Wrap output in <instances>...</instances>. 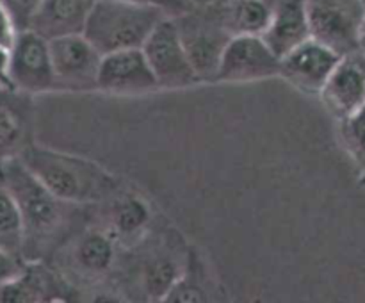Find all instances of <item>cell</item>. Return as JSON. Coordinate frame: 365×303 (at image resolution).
<instances>
[{
	"label": "cell",
	"mask_w": 365,
	"mask_h": 303,
	"mask_svg": "<svg viewBox=\"0 0 365 303\" xmlns=\"http://www.w3.org/2000/svg\"><path fill=\"white\" fill-rule=\"evenodd\" d=\"M191 7H216V6H225L230 0H187Z\"/></svg>",
	"instance_id": "28"
},
{
	"label": "cell",
	"mask_w": 365,
	"mask_h": 303,
	"mask_svg": "<svg viewBox=\"0 0 365 303\" xmlns=\"http://www.w3.org/2000/svg\"><path fill=\"white\" fill-rule=\"evenodd\" d=\"M18 32L20 31H18L9 9H7V7L4 6L2 0H0V45L6 46V48H11V45H13L14 39H16Z\"/></svg>",
	"instance_id": "24"
},
{
	"label": "cell",
	"mask_w": 365,
	"mask_h": 303,
	"mask_svg": "<svg viewBox=\"0 0 365 303\" xmlns=\"http://www.w3.org/2000/svg\"><path fill=\"white\" fill-rule=\"evenodd\" d=\"M339 123L342 146L365 180V106Z\"/></svg>",
	"instance_id": "22"
},
{
	"label": "cell",
	"mask_w": 365,
	"mask_h": 303,
	"mask_svg": "<svg viewBox=\"0 0 365 303\" xmlns=\"http://www.w3.org/2000/svg\"><path fill=\"white\" fill-rule=\"evenodd\" d=\"M152 207L148 205L143 196L134 192H118L114 198L109 200V210H107V232H110L116 242L125 246L138 245L148 234L152 225Z\"/></svg>",
	"instance_id": "16"
},
{
	"label": "cell",
	"mask_w": 365,
	"mask_h": 303,
	"mask_svg": "<svg viewBox=\"0 0 365 303\" xmlns=\"http://www.w3.org/2000/svg\"><path fill=\"white\" fill-rule=\"evenodd\" d=\"M9 86L29 96L57 91L50 39L32 29H24L9 48Z\"/></svg>",
	"instance_id": "5"
},
{
	"label": "cell",
	"mask_w": 365,
	"mask_h": 303,
	"mask_svg": "<svg viewBox=\"0 0 365 303\" xmlns=\"http://www.w3.org/2000/svg\"><path fill=\"white\" fill-rule=\"evenodd\" d=\"M0 173L16 200L24 221V259L45 260L70 234L81 205L64 202L48 191L20 157L0 163Z\"/></svg>",
	"instance_id": "1"
},
{
	"label": "cell",
	"mask_w": 365,
	"mask_h": 303,
	"mask_svg": "<svg viewBox=\"0 0 365 303\" xmlns=\"http://www.w3.org/2000/svg\"><path fill=\"white\" fill-rule=\"evenodd\" d=\"M160 86L143 48L118 50L102 56L98 91L113 96H145Z\"/></svg>",
	"instance_id": "10"
},
{
	"label": "cell",
	"mask_w": 365,
	"mask_h": 303,
	"mask_svg": "<svg viewBox=\"0 0 365 303\" xmlns=\"http://www.w3.org/2000/svg\"><path fill=\"white\" fill-rule=\"evenodd\" d=\"M168 14L163 7L132 0H93L82 34L102 56L141 48Z\"/></svg>",
	"instance_id": "3"
},
{
	"label": "cell",
	"mask_w": 365,
	"mask_h": 303,
	"mask_svg": "<svg viewBox=\"0 0 365 303\" xmlns=\"http://www.w3.org/2000/svg\"><path fill=\"white\" fill-rule=\"evenodd\" d=\"M341 59L342 56L334 48L309 38L280 57V77L305 95L319 96Z\"/></svg>",
	"instance_id": "11"
},
{
	"label": "cell",
	"mask_w": 365,
	"mask_h": 303,
	"mask_svg": "<svg viewBox=\"0 0 365 303\" xmlns=\"http://www.w3.org/2000/svg\"><path fill=\"white\" fill-rule=\"evenodd\" d=\"M7 68H9V48L0 45V88L11 89L9 77H7Z\"/></svg>",
	"instance_id": "27"
},
{
	"label": "cell",
	"mask_w": 365,
	"mask_h": 303,
	"mask_svg": "<svg viewBox=\"0 0 365 303\" xmlns=\"http://www.w3.org/2000/svg\"><path fill=\"white\" fill-rule=\"evenodd\" d=\"M141 48L160 89H185L202 82L189 59L175 16L164 18Z\"/></svg>",
	"instance_id": "7"
},
{
	"label": "cell",
	"mask_w": 365,
	"mask_h": 303,
	"mask_svg": "<svg viewBox=\"0 0 365 303\" xmlns=\"http://www.w3.org/2000/svg\"><path fill=\"white\" fill-rule=\"evenodd\" d=\"M57 91H98L102 53L82 32L50 39Z\"/></svg>",
	"instance_id": "8"
},
{
	"label": "cell",
	"mask_w": 365,
	"mask_h": 303,
	"mask_svg": "<svg viewBox=\"0 0 365 303\" xmlns=\"http://www.w3.org/2000/svg\"><path fill=\"white\" fill-rule=\"evenodd\" d=\"M262 38L278 57L312 38L305 0H274L271 21Z\"/></svg>",
	"instance_id": "15"
},
{
	"label": "cell",
	"mask_w": 365,
	"mask_h": 303,
	"mask_svg": "<svg viewBox=\"0 0 365 303\" xmlns=\"http://www.w3.org/2000/svg\"><path fill=\"white\" fill-rule=\"evenodd\" d=\"M0 250L24 259V221L16 200L7 188L2 173H0Z\"/></svg>",
	"instance_id": "21"
},
{
	"label": "cell",
	"mask_w": 365,
	"mask_h": 303,
	"mask_svg": "<svg viewBox=\"0 0 365 303\" xmlns=\"http://www.w3.org/2000/svg\"><path fill=\"white\" fill-rule=\"evenodd\" d=\"M4 6L9 9L18 31L31 27V21L34 18L36 11L39 9L43 0H2Z\"/></svg>",
	"instance_id": "23"
},
{
	"label": "cell",
	"mask_w": 365,
	"mask_h": 303,
	"mask_svg": "<svg viewBox=\"0 0 365 303\" xmlns=\"http://www.w3.org/2000/svg\"><path fill=\"white\" fill-rule=\"evenodd\" d=\"M359 52L365 56V16L362 21V27H360V41H359Z\"/></svg>",
	"instance_id": "29"
},
{
	"label": "cell",
	"mask_w": 365,
	"mask_h": 303,
	"mask_svg": "<svg viewBox=\"0 0 365 303\" xmlns=\"http://www.w3.org/2000/svg\"><path fill=\"white\" fill-rule=\"evenodd\" d=\"M116 239L106 228H88L73 242V269L86 277L98 278L109 273L116 260Z\"/></svg>",
	"instance_id": "18"
},
{
	"label": "cell",
	"mask_w": 365,
	"mask_h": 303,
	"mask_svg": "<svg viewBox=\"0 0 365 303\" xmlns=\"http://www.w3.org/2000/svg\"><path fill=\"white\" fill-rule=\"evenodd\" d=\"M187 56L202 82H216L221 57L232 39L221 13L216 7H189L175 16Z\"/></svg>",
	"instance_id": "4"
},
{
	"label": "cell",
	"mask_w": 365,
	"mask_h": 303,
	"mask_svg": "<svg viewBox=\"0 0 365 303\" xmlns=\"http://www.w3.org/2000/svg\"><path fill=\"white\" fill-rule=\"evenodd\" d=\"M187 260L182 262L175 253L157 252L148 255L143 262L141 289L150 302H166L168 294L184 277Z\"/></svg>",
	"instance_id": "19"
},
{
	"label": "cell",
	"mask_w": 365,
	"mask_h": 303,
	"mask_svg": "<svg viewBox=\"0 0 365 303\" xmlns=\"http://www.w3.org/2000/svg\"><path fill=\"white\" fill-rule=\"evenodd\" d=\"M132 2H143V4H153V6H159L166 11L171 16H177V14L187 11L189 2L187 0H132Z\"/></svg>",
	"instance_id": "26"
},
{
	"label": "cell",
	"mask_w": 365,
	"mask_h": 303,
	"mask_svg": "<svg viewBox=\"0 0 365 303\" xmlns=\"http://www.w3.org/2000/svg\"><path fill=\"white\" fill-rule=\"evenodd\" d=\"M21 163L48 191L75 205L106 203L121 191V178L102 164L32 141Z\"/></svg>",
	"instance_id": "2"
},
{
	"label": "cell",
	"mask_w": 365,
	"mask_h": 303,
	"mask_svg": "<svg viewBox=\"0 0 365 303\" xmlns=\"http://www.w3.org/2000/svg\"><path fill=\"white\" fill-rule=\"evenodd\" d=\"M93 0H43L31 21L32 31L46 39L84 31Z\"/></svg>",
	"instance_id": "17"
},
{
	"label": "cell",
	"mask_w": 365,
	"mask_h": 303,
	"mask_svg": "<svg viewBox=\"0 0 365 303\" xmlns=\"http://www.w3.org/2000/svg\"><path fill=\"white\" fill-rule=\"evenodd\" d=\"M25 266V260L21 257L13 255V253H7L4 250H0V285L4 282H7L9 278H13L14 274L20 273Z\"/></svg>",
	"instance_id": "25"
},
{
	"label": "cell",
	"mask_w": 365,
	"mask_h": 303,
	"mask_svg": "<svg viewBox=\"0 0 365 303\" xmlns=\"http://www.w3.org/2000/svg\"><path fill=\"white\" fill-rule=\"evenodd\" d=\"M310 34L341 56L359 52L365 16L362 0H305Z\"/></svg>",
	"instance_id": "6"
},
{
	"label": "cell",
	"mask_w": 365,
	"mask_h": 303,
	"mask_svg": "<svg viewBox=\"0 0 365 303\" xmlns=\"http://www.w3.org/2000/svg\"><path fill=\"white\" fill-rule=\"evenodd\" d=\"M64 282L43 264V260H25L24 269L0 285V303H36L66 299Z\"/></svg>",
	"instance_id": "14"
},
{
	"label": "cell",
	"mask_w": 365,
	"mask_h": 303,
	"mask_svg": "<svg viewBox=\"0 0 365 303\" xmlns=\"http://www.w3.org/2000/svg\"><path fill=\"white\" fill-rule=\"evenodd\" d=\"M362 2H364V6H365V0H362Z\"/></svg>",
	"instance_id": "30"
},
{
	"label": "cell",
	"mask_w": 365,
	"mask_h": 303,
	"mask_svg": "<svg viewBox=\"0 0 365 303\" xmlns=\"http://www.w3.org/2000/svg\"><path fill=\"white\" fill-rule=\"evenodd\" d=\"M274 0H230L221 6L232 36H262L273 14Z\"/></svg>",
	"instance_id": "20"
},
{
	"label": "cell",
	"mask_w": 365,
	"mask_h": 303,
	"mask_svg": "<svg viewBox=\"0 0 365 303\" xmlns=\"http://www.w3.org/2000/svg\"><path fill=\"white\" fill-rule=\"evenodd\" d=\"M280 77V57L262 36H232L221 57L216 82L248 84Z\"/></svg>",
	"instance_id": "9"
},
{
	"label": "cell",
	"mask_w": 365,
	"mask_h": 303,
	"mask_svg": "<svg viewBox=\"0 0 365 303\" xmlns=\"http://www.w3.org/2000/svg\"><path fill=\"white\" fill-rule=\"evenodd\" d=\"M328 113L337 121L351 116L365 106V56H342L319 93Z\"/></svg>",
	"instance_id": "12"
},
{
	"label": "cell",
	"mask_w": 365,
	"mask_h": 303,
	"mask_svg": "<svg viewBox=\"0 0 365 303\" xmlns=\"http://www.w3.org/2000/svg\"><path fill=\"white\" fill-rule=\"evenodd\" d=\"M32 96L0 88V163L20 157L32 139Z\"/></svg>",
	"instance_id": "13"
}]
</instances>
